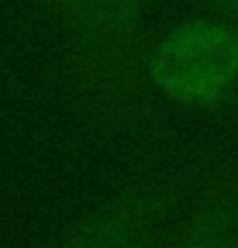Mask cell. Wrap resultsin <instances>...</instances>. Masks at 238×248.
I'll use <instances>...</instances> for the list:
<instances>
[{
    "label": "cell",
    "mask_w": 238,
    "mask_h": 248,
    "mask_svg": "<svg viewBox=\"0 0 238 248\" xmlns=\"http://www.w3.org/2000/svg\"><path fill=\"white\" fill-rule=\"evenodd\" d=\"M176 207V190L166 183L142 186L94 210L55 248H152L156 231Z\"/></svg>",
    "instance_id": "3"
},
{
    "label": "cell",
    "mask_w": 238,
    "mask_h": 248,
    "mask_svg": "<svg viewBox=\"0 0 238 248\" xmlns=\"http://www.w3.org/2000/svg\"><path fill=\"white\" fill-rule=\"evenodd\" d=\"M100 83H128L142 48L145 0H52Z\"/></svg>",
    "instance_id": "2"
},
{
    "label": "cell",
    "mask_w": 238,
    "mask_h": 248,
    "mask_svg": "<svg viewBox=\"0 0 238 248\" xmlns=\"http://www.w3.org/2000/svg\"><path fill=\"white\" fill-rule=\"evenodd\" d=\"M145 69L173 100L214 107L238 86V24L190 21L173 28Z\"/></svg>",
    "instance_id": "1"
},
{
    "label": "cell",
    "mask_w": 238,
    "mask_h": 248,
    "mask_svg": "<svg viewBox=\"0 0 238 248\" xmlns=\"http://www.w3.org/2000/svg\"><path fill=\"white\" fill-rule=\"evenodd\" d=\"M152 248H169V245H152Z\"/></svg>",
    "instance_id": "6"
},
{
    "label": "cell",
    "mask_w": 238,
    "mask_h": 248,
    "mask_svg": "<svg viewBox=\"0 0 238 248\" xmlns=\"http://www.w3.org/2000/svg\"><path fill=\"white\" fill-rule=\"evenodd\" d=\"M207 7H214L224 21H231V24H238V0H204Z\"/></svg>",
    "instance_id": "5"
},
{
    "label": "cell",
    "mask_w": 238,
    "mask_h": 248,
    "mask_svg": "<svg viewBox=\"0 0 238 248\" xmlns=\"http://www.w3.org/2000/svg\"><path fill=\"white\" fill-rule=\"evenodd\" d=\"M169 248H238V186L218 190Z\"/></svg>",
    "instance_id": "4"
}]
</instances>
